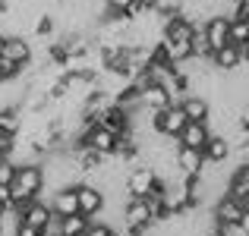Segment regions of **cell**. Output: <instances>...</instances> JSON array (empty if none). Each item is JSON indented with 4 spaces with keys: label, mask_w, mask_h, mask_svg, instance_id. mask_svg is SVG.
I'll return each instance as SVG.
<instances>
[{
    "label": "cell",
    "mask_w": 249,
    "mask_h": 236,
    "mask_svg": "<svg viewBox=\"0 0 249 236\" xmlns=\"http://www.w3.org/2000/svg\"><path fill=\"white\" fill-rule=\"evenodd\" d=\"M44 192V173H41V164H19L13 170V180H10V202L22 208L25 202L38 199Z\"/></svg>",
    "instance_id": "cell-1"
},
{
    "label": "cell",
    "mask_w": 249,
    "mask_h": 236,
    "mask_svg": "<svg viewBox=\"0 0 249 236\" xmlns=\"http://www.w3.org/2000/svg\"><path fill=\"white\" fill-rule=\"evenodd\" d=\"M155 183H158V176H155L152 164H133V167L126 170V176H123L126 195H136V199H145V195L152 192Z\"/></svg>",
    "instance_id": "cell-2"
},
{
    "label": "cell",
    "mask_w": 249,
    "mask_h": 236,
    "mask_svg": "<svg viewBox=\"0 0 249 236\" xmlns=\"http://www.w3.org/2000/svg\"><path fill=\"white\" fill-rule=\"evenodd\" d=\"M249 57V48H237V44H224V48L212 51V57H208V63H212L218 73H231V69H237L240 63H246Z\"/></svg>",
    "instance_id": "cell-3"
},
{
    "label": "cell",
    "mask_w": 249,
    "mask_h": 236,
    "mask_svg": "<svg viewBox=\"0 0 249 236\" xmlns=\"http://www.w3.org/2000/svg\"><path fill=\"white\" fill-rule=\"evenodd\" d=\"M246 214H249V205H243V202H237V199H231V195H221V199L212 205L214 224H240Z\"/></svg>",
    "instance_id": "cell-4"
},
{
    "label": "cell",
    "mask_w": 249,
    "mask_h": 236,
    "mask_svg": "<svg viewBox=\"0 0 249 236\" xmlns=\"http://www.w3.org/2000/svg\"><path fill=\"white\" fill-rule=\"evenodd\" d=\"M76 202H79V214L85 218H95L104 208V192L91 183H76Z\"/></svg>",
    "instance_id": "cell-5"
},
{
    "label": "cell",
    "mask_w": 249,
    "mask_h": 236,
    "mask_svg": "<svg viewBox=\"0 0 249 236\" xmlns=\"http://www.w3.org/2000/svg\"><path fill=\"white\" fill-rule=\"evenodd\" d=\"M3 57H6V60H13V63H19V67H29L32 57H35V48H32V41L25 35H6Z\"/></svg>",
    "instance_id": "cell-6"
},
{
    "label": "cell",
    "mask_w": 249,
    "mask_h": 236,
    "mask_svg": "<svg viewBox=\"0 0 249 236\" xmlns=\"http://www.w3.org/2000/svg\"><path fill=\"white\" fill-rule=\"evenodd\" d=\"M48 208H51V214H54V218L76 214V211H79V202H76V186H63V189H57V192H51Z\"/></svg>",
    "instance_id": "cell-7"
},
{
    "label": "cell",
    "mask_w": 249,
    "mask_h": 236,
    "mask_svg": "<svg viewBox=\"0 0 249 236\" xmlns=\"http://www.w3.org/2000/svg\"><path fill=\"white\" fill-rule=\"evenodd\" d=\"M208 123L205 120H189L186 126L180 129V135H177V142H180V145H186V148H205V142H208Z\"/></svg>",
    "instance_id": "cell-8"
},
{
    "label": "cell",
    "mask_w": 249,
    "mask_h": 236,
    "mask_svg": "<svg viewBox=\"0 0 249 236\" xmlns=\"http://www.w3.org/2000/svg\"><path fill=\"white\" fill-rule=\"evenodd\" d=\"M174 164H177V170H180V173L196 176V173L202 170V164H205V154H202L199 148H186V145H180V148H177V154H174Z\"/></svg>",
    "instance_id": "cell-9"
},
{
    "label": "cell",
    "mask_w": 249,
    "mask_h": 236,
    "mask_svg": "<svg viewBox=\"0 0 249 236\" xmlns=\"http://www.w3.org/2000/svg\"><path fill=\"white\" fill-rule=\"evenodd\" d=\"M202 154H205V161H212V164H227L231 154H233V145H231V139H224V135H208Z\"/></svg>",
    "instance_id": "cell-10"
},
{
    "label": "cell",
    "mask_w": 249,
    "mask_h": 236,
    "mask_svg": "<svg viewBox=\"0 0 249 236\" xmlns=\"http://www.w3.org/2000/svg\"><path fill=\"white\" fill-rule=\"evenodd\" d=\"M177 104L183 107L186 120H208V110H212V101L202 98V95H183Z\"/></svg>",
    "instance_id": "cell-11"
},
{
    "label": "cell",
    "mask_w": 249,
    "mask_h": 236,
    "mask_svg": "<svg viewBox=\"0 0 249 236\" xmlns=\"http://www.w3.org/2000/svg\"><path fill=\"white\" fill-rule=\"evenodd\" d=\"M89 227V218L85 214H67V218H54V230L57 236H82V230Z\"/></svg>",
    "instance_id": "cell-12"
},
{
    "label": "cell",
    "mask_w": 249,
    "mask_h": 236,
    "mask_svg": "<svg viewBox=\"0 0 249 236\" xmlns=\"http://www.w3.org/2000/svg\"><path fill=\"white\" fill-rule=\"evenodd\" d=\"M227 44H237V48L249 44V19H231L227 22Z\"/></svg>",
    "instance_id": "cell-13"
},
{
    "label": "cell",
    "mask_w": 249,
    "mask_h": 236,
    "mask_svg": "<svg viewBox=\"0 0 249 236\" xmlns=\"http://www.w3.org/2000/svg\"><path fill=\"white\" fill-rule=\"evenodd\" d=\"M82 236H117V230L107 227V224H101V220H89V227L82 230Z\"/></svg>",
    "instance_id": "cell-14"
},
{
    "label": "cell",
    "mask_w": 249,
    "mask_h": 236,
    "mask_svg": "<svg viewBox=\"0 0 249 236\" xmlns=\"http://www.w3.org/2000/svg\"><path fill=\"white\" fill-rule=\"evenodd\" d=\"M13 170H16V164H13L10 157H3V161H0V183H3V186H10V180H13Z\"/></svg>",
    "instance_id": "cell-15"
},
{
    "label": "cell",
    "mask_w": 249,
    "mask_h": 236,
    "mask_svg": "<svg viewBox=\"0 0 249 236\" xmlns=\"http://www.w3.org/2000/svg\"><path fill=\"white\" fill-rule=\"evenodd\" d=\"M16 236H44V230H38V227H29V224H19V227H16Z\"/></svg>",
    "instance_id": "cell-16"
},
{
    "label": "cell",
    "mask_w": 249,
    "mask_h": 236,
    "mask_svg": "<svg viewBox=\"0 0 249 236\" xmlns=\"http://www.w3.org/2000/svg\"><path fill=\"white\" fill-rule=\"evenodd\" d=\"M6 205H10V186L0 183V208H6Z\"/></svg>",
    "instance_id": "cell-17"
},
{
    "label": "cell",
    "mask_w": 249,
    "mask_h": 236,
    "mask_svg": "<svg viewBox=\"0 0 249 236\" xmlns=\"http://www.w3.org/2000/svg\"><path fill=\"white\" fill-rule=\"evenodd\" d=\"M129 3H133V0H107V6H114V10H126Z\"/></svg>",
    "instance_id": "cell-18"
},
{
    "label": "cell",
    "mask_w": 249,
    "mask_h": 236,
    "mask_svg": "<svg viewBox=\"0 0 249 236\" xmlns=\"http://www.w3.org/2000/svg\"><path fill=\"white\" fill-rule=\"evenodd\" d=\"M0 82H3V73H0Z\"/></svg>",
    "instance_id": "cell-19"
}]
</instances>
